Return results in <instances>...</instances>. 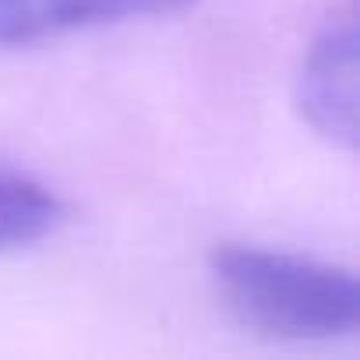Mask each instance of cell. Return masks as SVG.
<instances>
[{
	"label": "cell",
	"mask_w": 360,
	"mask_h": 360,
	"mask_svg": "<svg viewBox=\"0 0 360 360\" xmlns=\"http://www.w3.org/2000/svg\"><path fill=\"white\" fill-rule=\"evenodd\" d=\"M209 279L230 318L265 339H335L353 332L360 318L349 269L279 248L223 240L209 251Z\"/></svg>",
	"instance_id": "obj_1"
},
{
	"label": "cell",
	"mask_w": 360,
	"mask_h": 360,
	"mask_svg": "<svg viewBox=\"0 0 360 360\" xmlns=\"http://www.w3.org/2000/svg\"><path fill=\"white\" fill-rule=\"evenodd\" d=\"M293 106L318 138L356 145V0H342L314 32L293 78Z\"/></svg>",
	"instance_id": "obj_2"
},
{
	"label": "cell",
	"mask_w": 360,
	"mask_h": 360,
	"mask_svg": "<svg viewBox=\"0 0 360 360\" xmlns=\"http://www.w3.org/2000/svg\"><path fill=\"white\" fill-rule=\"evenodd\" d=\"M191 0H0V46H32L127 18L176 15Z\"/></svg>",
	"instance_id": "obj_3"
},
{
	"label": "cell",
	"mask_w": 360,
	"mask_h": 360,
	"mask_svg": "<svg viewBox=\"0 0 360 360\" xmlns=\"http://www.w3.org/2000/svg\"><path fill=\"white\" fill-rule=\"evenodd\" d=\"M64 223V202L36 176L0 166V255L25 251Z\"/></svg>",
	"instance_id": "obj_4"
}]
</instances>
